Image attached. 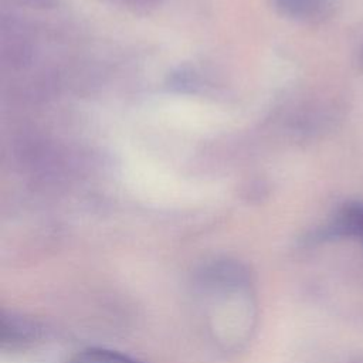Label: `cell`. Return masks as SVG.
I'll return each mask as SVG.
<instances>
[{
    "mask_svg": "<svg viewBox=\"0 0 363 363\" xmlns=\"http://www.w3.org/2000/svg\"><path fill=\"white\" fill-rule=\"evenodd\" d=\"M197 292L216 342L225 349L240 347L254 322V294L247 271L230 261L207 265L197 277Z\"/></svg>",
    "mask_w": 363,
    "mask_h": 363,
    "instance_id": "cell-1",
    "label": "cell"
},
{
    "mask_svg": "<svg viewBox=\"0 0 363 363\" xmlns=\"http://www.w3.org/2000/svg\"><path fill=\"white\" fill-rule=\"evenodd\" d=\"M333 231L340 235L357 237L363 242V206L352 204L345 207L335 221Z\"/></svg>",
    "mask_w": 363,
    "mask_h": 363,
    "instance_id": "cell-2",
    "label": "cell"
},
{
    "mask_svg": "<svg viewBox=\"0 0 363 363\" xmlns=\"http://www.w3.org/2000/svg\"><path fill=\"white\" fill-rule=\"evenodd\" d=\"M68 363H140L121 352L102 347H89L81 350L69 359Z\"/></svg>",
    "mask_w": 363,
    "mask_h": 363,
    "instance_id": "cell-3",
    "label": "cell"
}]
</instances>
